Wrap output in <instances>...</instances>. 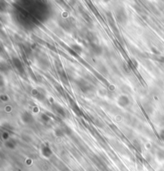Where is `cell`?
Returning <instances> with one entry per match:
<instances>
[]
</instances>
